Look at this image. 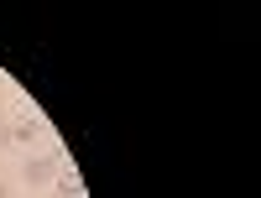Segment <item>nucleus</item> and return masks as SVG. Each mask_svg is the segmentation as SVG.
Here are the masks:
<instances>
[{
	"label": "nucleus",
	"mask_w": 261,
	"mask_h": 198,
	"mask_svg": "<svg viewBox=\"0 0 261 198\" xmlns=\"http://www.w3.org/2000/svg\"><path fill=\"white\" fill-rule=\"evenodd\" d=\"M79 193H84L79 172H58V178H53V198H79Z\"/></svg>",
	"instance_id": "2"
},
{
	"label": "nucleus",
	"mask_w": 261,
	"mask_h": 198,
	"mask_svg": "<svg viewBox=\"0 0 261 198\" xmlns=\"http://www.w3.org/2000/svg\"><path fill=\"white\" fill-rule=\"evenodd\" d=\"M0 146H11V125L6 120H0Z\"/></svg>",
	"instance_id": "4"
},
{
	"label": "nucleus",
	"mask_w": 261,
	"mask_h": 198,
	"mask_svg": "<svg viewBox=\"0 0 261 198\" xmlns=\"http://www.w3.org/2000/svg\"><path fill=\"white\" fill-rule=\"evenodd\" d=\"M21 172H27V183H32V188H53V178L63 172V151H42V157H27V167H21Z\"/></svg>",
	"instance_id": "1"
},
{
	"label": "nucleus",
	"mask_w": 261,
	"mask_h": 198,
	"mask_svg": "<svg viewBox=\"0 0 261 198\" xmlns=\"http://www.w3.org/2000/svg\"><path fill=\"white\" fill-rule=\"evenodd\" d=\"M37 136H42V125H37L32 115H27V120H16V125H11V141H21V146H32Z\"/></svg>",
	"instance_id": "3"
},
{
	"label": "nucleus",
	"mask_w": 261,
	"mask_h": 198,
	"mask_svg": "<svg viewBox=\"0 0 261 198\" xmlns=\"http://www.w3.org/2000/svg\"><path fill=\"white\" fill-rule=\"evenodd\" d=\"M0 198H11V188H6V183H0Z\"/></svg>",
	"instance_id": "5"
}]
</instances>
